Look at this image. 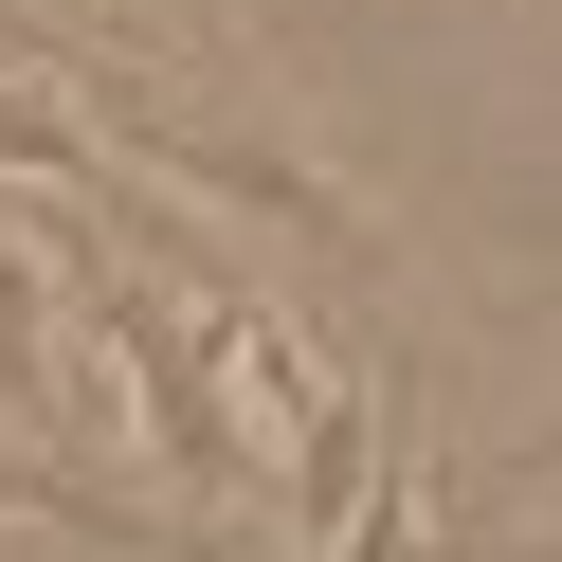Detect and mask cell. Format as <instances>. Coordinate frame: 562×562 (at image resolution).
I'll use <instances>...</instances> for the list:
<instances>
[{"mask_svg": "<svg viewBox=\"0 0 562 562\" xmlns=\"http://www.w3.org/2000/svg\"><path fill=\"white\" fill-rule=\"evenodd\" d=\"M0 400L37 417V436H74V381H55V291H37V255H19V218H0Z\"/></svg>", "mask_w": 562, "mask_h": 562, "instance_id": "3", "label": "cell"}, {"mask_svg": "<svg viewBox=\"0 0 562 562\" xmlns=\"http://www.w3.org/2000/svg\"><path fill=\"white\" fill-rule=\"evenodd\" d=\"M74 291H91V345H110V381H127V436L164 453V508H182V544L218 562V508L255 490V453H236V400H218V363H200V308L164 291V272H110V255H91Z\"/></svg>", "mask_w": 562, "mask_h": 562, "instance_id": "1", "label": "cell"}, {"mask_svg": "<svg viewBox=\"0 0 562 562\" xmlns=\"http://www.w3.org/2000/svg\"><path fill=\"white\" fill-rule=\"evenodd\" d=\"M0 164L55 182V200H91V127H74V91H55V74H0Z\"/></svg>", "mask_w": 562, "mask_h": 562, "instance_id": "4", "label": "cell"}, {"mask_svg": "<svg viewBox=\"0 0 562 562\" xmlns=\"http://www.w3.org/2000/svg\"><path fill=\"white\" fill-rule=\"evenodd\" d=\"M0 508H19V526H127L110 490H74V472H55V453H0Z\"/></svg>", "mask_w": 562, "mask_h": 562, "instance_id": "5", "label": "cell"}, {"mask_svg": "<svg viewBox=\"0 0 562 562\" xmlns=\"http://www.w3.org/2000/svg\"><path fill=\"white\" fill-rule=\"evenodd\" d=\"M417 526H436V453L381 400V453H363V490H345V562H417Z\"/></svg>", "mask_w": 562, "mask_h": 562, "instance_id": "2", "label": "cell"}]
</instances>
